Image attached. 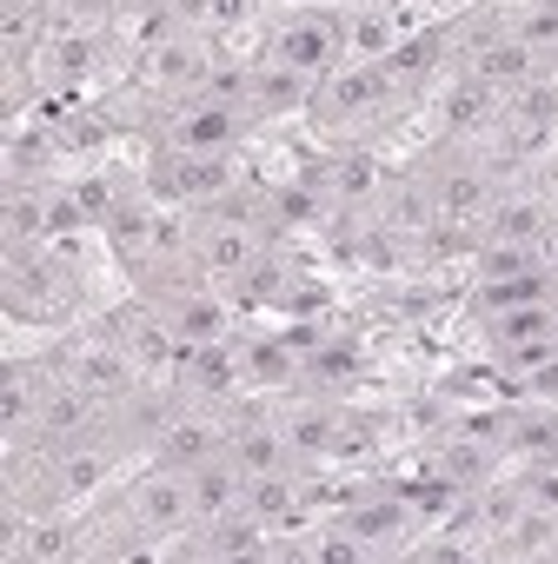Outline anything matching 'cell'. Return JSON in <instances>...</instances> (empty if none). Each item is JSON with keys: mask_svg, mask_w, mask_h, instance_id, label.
Wrapping results in <instances>:
<instances>
[{"mask_svg": "<svg viewBox=\"0 0 558 564\" xmlns=\"http://www.w3.org/2000/svg\"><path fill=\"white\" fill-rule=\"evenodd\" d=\"M246 127V107H226V100H193L180 120H173V153H226Z\"/></svg>", "mask_w": 558, "mask_h": 564, "instance_id": "cell-1", "label": "cell"}, {"mask_svg": "<svg viewBox=\"0 0 558 564\" xmlns=\"http://www.w3.org/2000/svg\"><path fill=\"white\" fill-rule=\"evenodd\" d=\"M272 61L279 67H300V74H320V67L340 61V28L320 21V14H300V21H287V28L272 34Z\"/></svg>", "mask_w": 558, "mask_h": 564, "instance_id": "cell-2", "label": "cell"}, {"mask_svg": "<svg viewBox=\"0 0 558 564\" xmlns=\"http://www.w3.org/2000/svg\"><path fill=\"white\" fill-rule=\"evenodd\" d=\"M186 498H193V524H213V518H226L233 505H246V478H239L233 465L206 458V465H193Z\"/></svg>", "mask_w": 558, "mask_h": 564, "instance_id": "cell-3", "label": "cell"}, {"mask_svg": "<svg viewBox=\"0 0 558 564\" xmlns=\"http://www.w3.org/2000/svg\"><path fill=\"white\" fill-rule=\"evenodd\" d=\"M386 87H393L386 67H346V74H333V87H326V107H333V113H326V120H353V113L379 107Z\"/></svg>", "mask_w": 558, "mask_h": 564, "instance_id": "cell-4", "label": "cell"}, {"mask_svg": "<svg viewBox=\"0 0 558 564\" xmlns=\"http://www.w3.org/2000/svg\"><path fill=\"white\" fill-rule=\"evenodd\" d=\"M472 80H485L492 94H518V87L532 80V47H525V41H492V47H479Z\"/></svg>", "mask_w": 558, "mask_h": 564, "instance_id": "cell-5", "label": "cell"}, {"mask_svg": "<svg viewBox=\"0 0 558 564\" xmlns=\"http://www.w3.org/2000/svg\"><path fill=\"white\" fill-rule=\"evenodd\" d=\"M133 518H140V524H186V518H193L186 478H147V485L133 491Z\"/></svg>", "mask_w": 558, "mask_h": 564, "instance_id": "cell-6", "label": "cell"}, {"mask_svg": "<svg viewBox=\"0 0 558 564\" xmlns=\"http://www.w3.org/2000/svg\"><path fill=\"white\" fill-rule=\"evenodd\" d=\"M200 551L206 557H259V518H213L206 524V538H200Z\"/></svg>", "mask_w": 558, "mask_h": 564, "instance_id": "cell-7", "label": "cell"}, {"mask_svg": "<svg viewBox=\"0 0 558 564\" xmlns=\"http://www.w3.org/2000/svg\"><path fill=\"white\" fill-rule=\"evenodd\" d=\"M300 94H307V74H300V67H279V61H266V67L253 74V100H259V107H272V113L300 107Z\"/></svg>", "mask_w": 558, "mask_h": 564, "instance_id": "cell-8", "label": "cell"}, {"mask_svg": "<svg viewBox=\"0 0 558 564\" xmlns=\"http://www.w3.org/2000/svg\"><path fill=\"white\" fill-rule=\"evenodd\" d=\"M160 458H167V465H180V471H193V465L219 458V432H213V425H173V432H167V445H160Z\"/></svg>", "mask_w": 558, "mask_h": 564, "instance_id": "cell-9", "label": "cell"}, {"mask_svg": "<svg viewBox=\"0 0 558 564\" xmlns=\"http://www.w3.org/2000/svg\"><path fill=\"white\" fill-rule=\"evenodd\" d=\"M253 259V232H246V219H219L213 232H206V265L213 272H239Z\"/></svg>", "mask_w": 558, "mask_h": 564, "instance_id": "cell-10", "label": "cell"}, {"mask_svg": "<svg viewBox=\"0 0 558 564\" xmlns=\"http://www.w3.org/2000/svg\"><path fill=\"white\" fill-rule=\"evenodd\" d=\"M538 232H545V213H538L532 199H518V206H498V213H492V239H498V246H532Z\"/></svg>", "mask_w": 558, "mask_h": 564, "instance_id": "cell-11", "label": "cell"}, {"mask_svg": "<svg viewBox=\"0 0 558 564\" xmlns=\"http://www.w3.org/2000/svg\"><path fill=\"white\" fill-rule=\"evenodd\" d=\"M74 372H81V386H87V392H127V379H133V372H127V359H114V352H100V346H94V352H81V359H74Z\"/></svg>", "mask_w": 558, "mask_h": 564, "instance_id": "cell-12", "label": "cell"}, {"mask_svg": "<svg viewBox=\"0 0 558 564\" xmlns=\"http://www.w3.org/2000/svg\"><path fill=\"white\" fill-rule=\"evenodd\" d=\"M87 425V386H74V392H54L47 399V412H41V432H54V438H74Z\"/></svg>", "mask_w": 558, "mask_h": 564, "instance_id": "cell-13", "label": "cell"}, {"mask_svg": "<svg viewBox=\"0 0 558 564\" xmlns=\"http://www.w3.org/2000/svg\"><path fill=\"white\" fill-rule=\"evenodd\" d=\"M41 226H47V206H41V199H28V193L14 186V199H8V246L21 252L28 239H41Z\"/></svg>", "mask_w": 558, "mask_h": 564, "instance_id": "cell-14", "label": "cell"}, {"mask_svg": "<svg viewBox=\"0 0 558 564\" xmlns=\"http://www.w3.org/2000/svg\"><path fill=\"white\" fill-rule=\"evenodd\" d=\"M545 333H558V319H551L538 300H532V306H512V313L498 319V339H505V346H518V339H545Z\"/></svg>", "mask_w": 558, "mask_h": 564, "instance_id": "cell-15", "label": "cell"}, {"mask_svg": "<svg viewBox=\"0 0 558 564\" xmlns=\"http://www.w3.org/2000/svg\"><path fill=\"white\" fill-rule=\"evenodd\" d=\"M226 319H219V306H206V300H180V313H173V333L180 339H213Z\"/></svg>", "mask_w": 558, "mask_h": 564, "instance_id": "cell-16", "label": "cell"}, {"mask_svg": "<svg viewBox=\"0 0 558 564\" xmlns=\"http://www.w3.org/2000/svg\"><path fill=\"white\" fill-rule=\"evenodd\" d=\"M246 505H253L259 518H279V511L293 505V485H287V478H272V471H259V478L246 485Z\"/></svg>", "mask_w": 558, "mask_h": 564, "instance_id": "cell-17", "label": "cell"}, {"mask_svg": "<svg viewBox=\"0 0 558 564\" xmlns=\"http://www.w3.org/2000/svg\"><path fill=\"white\" fill-rule=\"evenodd\" d=\"M432 54H439V41H406V47L386 54V74H393V80H419V74L432 67Z\"/></svg>", "mask_w": 558, "mask_h": 564, "instance_id": "cell-18", "label": "cell"}, {"mask_svg": "<svg viewBox=\"0 0 558 564\" xmlns=\"http://www.w3.org/2000/svg\"><path fill=\"white\" fill-rule=\"evenodd\" d=\"M551 538H558V518H551V511H532V518L512 531V544H505V551H558Z\"/></svg>", "mask_w": 558, "mask_h": 564, "instance_id": "cell-19", "label": "cell"}, {"mask_svg": "<svg viewBox=\"0 0 558 564\" xmlns=\"http://www.w3.org/2000/svg\"><path fill=\"white\" fill-rule=\"evenodd\" d=\"M233 458H239V471H272L279 445H272L266 432H239V438H233Z\"/></svg>", "mask_w": 558, "mask_h": 564, "instance_id": "cell-20", "label": "cell"}, {"mask_svg": "<svg viewBox=\"0 0 558 564\" xmlns=\"http://www.w3.org/2000/svg\"><path fill=\"white\" fill-rule=\"evenodd\" d=\"M485 199V186H479V173H459V180H446V193H439V206H446V219H459V213H472Z\"/></svg>", "mask_w": 558, "mask_h": 564, "instance_id": "cell-21", "label": "cell"}, {"mask_svg": "<svg viewBox=\"0 0 558 564\" xmlns=\"http://www.w3.org/2000/svg\"><path fill=\"white\" fill-rule=\"evenodd\" d=\"M293 445H307V452H320V445H333V412H307V419H293V432H287Z\"/></svg>", "mask_w": 558, "mask_h": 564, "instance_id": "cell-22", "label": "cell"}, {"mask_svg": "<svg viewBox=\"0 0 558 564\" xmlns=\"http://www.w3.org/2000/svg\"><path fill=\"white\" fill-rule=\"evenodd\" d=\"M373 186H379L373 160H340V193H346V199H366Z\"/></svg>", "mask_w": 558, "mask_h": 564, "instance_id": "cell-23", "label": "cell"}, {"mask_svg": "<svg viewBox=\"0 0 558 564\" xmlns=\"http://www.w3.org/2000/svg\"><path fill=\"white\" fill-rule=\"evenodd\" d=\"M87 485H100V458H94V452H74V458L61 465V491H87Z\"/></svg>", "mask_w": 558, "mask_h": 564, "instance_id": "cell-24", "label": "cell"}, {"mask_svg": "<svg viewBox=\"0 0 558 564\" xmlns=\"http://www.w3.org/2000/svg\"><path fill=\"white\" fill-rule=\"evenodd\" d=\"M54 67H61V74H87V67H94V41H81V34H67V41L54 47Z\"/></svg>", "mask_w": 558, "mask_h": 564, "instance_id": "cell-25", "label": "cell"}, {"mask_svg": "<svg viewBox=\"0 0 558 564\" xmlns=\"http://www.w3.org/2000/svg\"><path fill=\"white\" fill-rule=\"evenodd\" d=\"M153 252L180 259V252H186V226H180V219H153Z\"/></svg>", "mask_w": 558, "mask_h": 564, "instance_id": "cell-26", "label": "cell"}, {"mask_svg": "<svg viewBox=\"0 0 558 564\" xmlns=\"http://www.w3.org/2000/svg\"><path fill=\"white\" fill-rule=\"evenodd\" d=\"M446 471H452V478H479V471H485V458H479L472 445H452V452H446Z\"/></svg>", "mask_w": 558, "mask_h": 564, "instance_id": "cell-27", "label": "cell"}, {"mask_svg": "<svg viewBox=\"0 0 558 564\" xmlns=\"http://www.w3.org/2000/svg\"><path fill=\"white\" fill-rule=\"evenodd\" d=\"M279 219H313V193H279Z\"/></svg>", "mask_w": 558, "mask_h": 564, "instance_id": "cell-28", "label": "cell"}, {"mask_svg": "<svg viewBox=\"0 0 558 564\" xmlns=\"http://www.w3.org/2000/svg\"><path fill=\"white\" fill-rule=\"evenodd\" d=\"M253 0H213V21H246Z\"/></svg>", "mask_w": 558, "mask_h": 564, "instance_id": "cell-29", "label": "cell"}, {"mask_svg": "<svg viewBox=\"0 0 558 564\" xmlns=\"http://www.w3.org/2000/svg\"><path fill=\"white\" fill-rule=\"evenodd\" d=\"M538 505H545V511L558 505V478H538Z\"/></svg>", "mask_w": 558, "mask_h": 564, "instance_id": "cell-30", "label": "cell"}, {"mask_svg": "<svg viewBox=\"0 0 558 564\" xmlns=\"http://www.w3.org/2000/svg\"><path fill=\"white\" fill-rule=\"evenodd\" d=\"M551 213H558V199H551Z\"/></svg>", "mask_w": 558, "mask_h": 564, "instance_id": "cell-31", "label": "cell"}]
</instances>
